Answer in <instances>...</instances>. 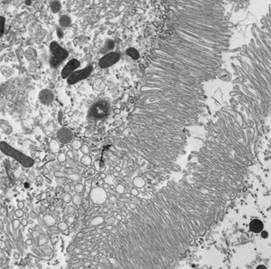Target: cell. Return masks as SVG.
<instances>
[{"label":"cell","instance_id":"cell-1","mask_svg":"<svg viewBox=\"0 0 271 269\" xmlns=\"http://www.w3.org/2000/svg\"><path fill=\"white\" fill-rule=\"evenodd\" d=\"M0 148H1V151L3 152L4 153L11 157L15 159L18 161L20 164L23 165V166H25L26 167H31L32 165H33L35 163L34 160H33L29 157L24 155L21 152L13 149L12 147H11L10 145H8L7 143H6L5 142H1V144H0Z\"/></svg>","mask_w":271,"mask_h":269},{"label":"cell","instance_id":"cell-2","mask_svg":"<svg viewBox=\"0 0 271 269\" xmlns=\"http://www.w3.org/2000/svg\"><path fill=\"white\" fill-rule=\"evenodd\" d=\"M50 50L52 52L50 65L54 68L58 67L62 62L67 58L69 55L67 50L62 48L56 41H53L50 43Z\"/></svg>","mask_w":271,"mask_h":269},{"label":"cell","instance_id":"cell-3","mask_svg":"<svg viewBox=\"0 0 271 269\" xmlns=\"http://www.w3.org/2000/svg\"><path fill=\"white\" fill-rule=\"evenodd\" d=\"M93 69L92 66H88V67L84 68L82 70H79L77 71H74L70 75L68 78L67 83L69 85H73L81 80H83L85 78H87L88 76L91 74Z\"/></svg>","mask_w":271,"mask_h":269},{"label":"cell","instance_id":"cell-4","mask_svg":"<svg viewBox=\"0 0 271 269\" xmlns=\"http://www.w3.org/2000/svg\"><path fill=\"white\" fill-rule=\"evenodd\" d=\"M121 55L118 52H110L108 53L99 61V65L101 68L105 69V68L109 67L114 64H115L120 59Z\"/></svg>","mask_w":271,"mask_h":269},{"label":"cell","instance_id":"cell-5","mask_svg":"<svg viewBox=\"0 0 271 269\" xmlns=\"http://www.w3.org/2000/svg\"><path fill=\"white\" fill-rule=\"evenodd\" d=\"M109 113V105L104 101H100L94 106L92 114L96 118H102Z\"/></svg>","mask_w":271,"mask_h":269},{"label":"cell","instance_id":"cell-6","mask_svg":"<svg viewBox=\"0 0 271 269\" xmlns=\"http://www.w3.org/2000/svg\"><path fill=\"white\" fill-rule=\"evenodd\" d=\"M90 198L93 203L97 204H103L107 199V193L103 189L97 187L92 189L90 192Z\"/></svg>","mask_w":271,"mask_h":269},{"label":"cell","instance_id":"cell-7","mask_svg":"<svg viewBox=\"0 0 271 269\" xmlns=\"http://www.w3.org/2000/svg\"><path fill=\"white\" fill-rule=\"evenodd\" d=\"M79 66H80V63L76 59H72V60L69 61V63L67 64V65L62 70L63 78L66 79L69 78L70 75L76 70V69L79 67Z\"/></svg>","mask_w":271,"mask_h":269},{"label":"cell","instance_id":"cell-8","mask_svg":"<svg viewBox=\"0 0 271 269\" xmlns=\"http://www.w3.org/2000/svg\"><path fill=\"white\" fill-rule=\"evenodd\" d=\"M39 100L43 104H50L54 99V95L52 91L49 90H43L39 93Z\"/></svg>","mask_w":271,"mask_h":269},{"label":"cell","instance_id":"cell-9","mask_svg":"<svg viewBox=\"0 0 271 269\" xmlns=\"http://www.w3.org/2000/svg\"><path fill=\"white\" fill-rule=\"evenodd\" d=\"M58 138L60 142L63 143H67L71 140L72 134L69 130L67 128H63L60 130L58 132Z\"/></svg>","mask_w":271,"mask_h":269},{"label":"cell","instance_id":"cell-10","mask_svg":"<svg viewBox=\"0 0 271 269\" xmlns=\"http://www.w3.org/2000/svg\"><path fill=\"white\" fill-rule=\"evenodd\" d=\"M250 228L251 231L255 233H258L262 232L264 228V224L261 220L258 219H254L251 222Z\"/></svg>","mask_w":271,"mask_h":269},{"label":"cell","instance_id":"cell-11","mask_svg":"<svg viewBox=\"0 0 271 269\" xmlns=\"http://www.w3.org/2000/svg\"><path fill=\"white\" fill-rule=\"evenodd\" d=\"M126 53L129 56H130L132 59H134V60H138L140 57L139 53L138 52V51L135 49V48H128V49L127 50Z\"/></svg>","mask_w":271,"mask_h":269},{"label":"cell","instance_id":"cell-12","mask_svg":"<svg viewBox=\"0 0 271 269\" xmlns=\"http://www.w3.org/2000/svg\"><path fill=\"white\" fill-rule=\"evenodd\" d=\"M59 23H60V25L61 26H68L70 25V23H71V21H70V19L69 16H63L60 19Z\"/></svg>","mask_w":271,"mask_h":269},{"label":"cell","instance_id":"cell-13","mask_svg":"<svg viewBox=\"0 0 271 269\" xmlns=\"http://www.w3.org/2000/svg\"><path fill=\"white\" fill-rule=\"evenodd\" d=\"M43 221L46 224H48V226H54L55 224V220L52 216L50 215H46L43 217Z\"/></svg>","mask_w":271,"mask_h":269},{"label":"cell","instance_id":"cell-14","mask_svg":"<svg viewBox=\"0 0 271 269\" xmlns=\"http://www.w3.org/2000/svg\"><path fill=\"white\" fill-rule=\"evenodd\" d=\"M51 9L53 12H58L60 10V4L58 1H54L51 4Z\"/></svg>","mask_w":271,"mask_h":269},{"label":"cell","instance_id":"cell-15","mask_svg":"<svg viewBox=\"0 0 271 269\" xmlns=\"http://www.w3.org/2000/svg\"><path fill=\"white\" fill-rule=\"evenodd\" d=\"M81 200H82V198H81V195H79V193L75 194L73 196V204L75 206H79L81 204Z\"/></svg>","mask_w":271,"mask_h":269},{"label":"cell","instance_id":"cell-16","mask_svg":"<svg viewBox=\"0 0 271 269\" xmlns=\"http://www.w3.org/2000/svg\"><path fill=\"white\" fill-rule=\"evenodd\" d=\"M81 164L85 165H90L92 163V159L87 155H84L81 159Z\"/></svg>","mask_w":271,"mask_h":269},{"label":"cell","instance_id":"cell-17","mask_svg":"<svg viewBox=\"0 0 271 269\" xmlns=\"http://www.w3.org/2000/svg\"><path fill=\"white\" fill-rule=\"evenodd\" d=\"M94 166H95L96 169L98 171L102 172V171H104L105 169V166L104 162H100V161H98V162H96L95 164H94Z\"/></svg>","mask_w":271,"mask_h":269},{"label":"cell","instance_id":"cell-18","mask_svg":"<svg viewBox=\"0 0 271 269\" xmlns=\"http://www.w3.org/2000/svg\"><path fill=\"white\" fill-rule=\"evenodd\" d=\"M35 56H36V54H35V50H33V49H28L25 53L26 58L28 59V60L33 59Z\"/></svg>","mask_w":271,"mask_h":269},{"label":"cell","instance_id":"cell-19","mask_svg":"<svg viewBox=\"0 0 271 269\" xmlns=\"http://www.w3.org/2000/svg\"><path fill=\"white\" fill-rule=\"evenodd\" d=\"M71 199H72V197L69 193L65 192V193H64L63 195V200L64 202L66 203V204H69V203L70 202Z\"/></svg>","mask_w":271,"mask_h":269},{"label":"cell","instance_id":"cell-20","mask_svg":"<svg viewBox=\"0 0 271 269\" xmlns=\"http://www.w3.org/2000/svg\"><path fill=\"white\" fill-rule=\"evenodd\" d=\"M114 46H115V44H114L113 41H111V40L108 41L107 42V43H106L105 47V51L107 52L108 50H111L112 49H113Z\"/></svg>","mask_w":271,"mask_h":269},{"label":"cell","instance_id":"cell-21","mask_svg":"<svg viewBox=\"0 0 271 269\" xmlns=\"http://www.w3.org/2000/svg\"><path fill=\"white\" fill-rule=\"evenodd\" d=\"M58 228L59 230H60L64 232V231L67 230L68 229V225L65 222H61L58 224Z\"/></svg>","mask_w":271,"mask_h":269},{"label":"cell","instance_id":"cell-22","mask_svg":"<svg viewBox=\"0 0 271 269\" xmlns=\"http://www.w3.org/2000/svg\"><path fill=\"white\" fill-rule=\"evenodd\" d=\"M83 189H84V187H83V184H78L75 186V191L77 193H81V192L83 191Z\"/></svg>","mask_w":271,"mask_h":269},{"label":"cell","instance_id":"cell-23","mask_svg":"<svg viewBox=\"0 0 271 269\" xmlns=\"http://www.w3.org/2000/svg\"><path fill=\"white\" fill-rule=\"evenodd\" d=\"M21 222H20L18 219H15V220H13V222H12L13 228H14V230H16V229L19 227L20 224H21Z\"/></svg>","mask_w":271,"mask_h":269},{"label":"cell","instance_id":"cell-24","mask_svg":"<svg viewBox=\"0 0 271 269\" xmlns=\"http://www.w3.org/2000/svg\"><path fill=\"white\" fill-rule=\"evenodd\" d=\"M58 160L60 163H63L66 160V155L65 153H60L58 156Z\"/></svg>","mask_w":271,"mask_h":269},{"label":"cell","instance_id":"cell-25","mask_svg":"<svg viewBox=\"0 0 271 269\" xmlns=\"http://www.w3.org/2000/svg\"><path fill=\"white\" fill-rule=\"evenodd\" d=\"M15 215H16V216L17 218H20L23 216L24 212H23V211L22 210V209H18V210L15 211Z\"/></svg>","mask_w":271,"mask_h":269},{"label":"cell","instance_id":"cell-26","mask_svg":"<svg viewBox=\"0 0 271 269\" xmlns=\"http://www.w3.org/2000/svg\"><path fill=\"white\" fill-rule=\"evenodd\" d=\"M80 149H81V153L85 154V155H87V154L89 153V151H90L89 148H88V147L86 146V145H84V146L81 147Z\"/></svg>","mask_w":271,"mask_h":269},{"label":"cell","instance_id":"cell-27","mask_svg":"<svg viewBox=\"0 0 271 269\" xmlns=\"http://www.w3.org/2000/svg\"><path fill=\"white\" fill-rule=\"evenodd\" d=\"M116 191H117V193H119V194H122L123 193V191H124V187H123L122 185H118V186H117L116 187Z\"/></svg>","mask_w":271,"mask_h":269},{"label":"cell","instance_id":"cell-28","mask_svg":"<svg viewBox=\"0 0 271 269\" xmlns=\"http://www.w3.org/2000/svg\"><path fill=\"white\" fill-rule=\"evenodd\" d=\"M81 143L79 142H77V141H76V142H73V144H72V147L74 149H75V150H78V149H80V148H81Z\"/></svg>","mask_w":271,"mask_h":269},{"label":"cell","instance_id":"cell-29","mask_svg":"<svg viewBox=\"0 0 271 269\" xmlns=\"http://www.w3.org/2000/svg\"><path fill=\"white\" fill-rule=\"evenodd\" d=\"M6 20L4 17H1V35H2L4 30V26H5Z\"/></svg>","mask_w":271,"mask_h":269},{"label":"cell","instance_id":"cell-30","mask_svg":"<svg viewBox=\"0 0 271 269\" xmlns=\"http://www.w3.org/2000/svg\"><path fill=\"white\" fill-rule=\"evenodd\" d=\"M95 173V170H94V169H88V170L86 172V173H85V175L84 176L85 177H87V176H92V175H93V174Z\"/></svg>","mask_w":271,"mask_h":269},{"label":"cell","instance_id":"cell-31","mask_svg":"<svg viewBox=\"0 0 271 269\" xmlns=\"http://www.w3.org/2000/svg\"><path fill=\"white\" fill-rule=\"evenodd\" d=\"M67 211V213H73L74 212V208L73 206H68L67 207V210H66Z\"/></svg>","mask_w":271,"mask_h":269},{"label":"cell","instance_id":"cell-32","mask_svg":"<svg viewBox=\"0 0 271 269\" xmlns=\"http://www.w3.org/2000/svg\"><path fill=\"white\" fill-rule=\"evenodd\" d=\"M109 199L110 200V201L112 202V203H115L117 201V198L115 196H114L113 195H110L109 196Z\"/></svg>","mask_w":271,"mask_h":269},{"label":"cell","instance_id":"cell-33","mask_svg":"<svg viewBox=\"0 0 271 269\" xmlns=\"http://www.w3.org/2000/svg\"><path fill=\"white\" fill-rule=\"evenodd\" d=\"M261 235H262V237L264 238V239H266V238H267V237H268V234L267 231H262Z\"/></svg>","mask_w":271,"mask_h":269},{"label":"cell","instance_id":"cell-34","mask_svg":"<svg viewBox=\"0 0 271 269\" xmlns=\"http://www.w3.org/2000/svg\"><path fill=\"white\" fill-rule=\"evenodd\" d=\"M64 191H65V192H67V193H69L70 191V185L69 184H66L65 186V187H64Z\"/></svg>","mask_w":271,"mask_h":269},{"label":"cell","instance_id":"cell-35","mask_svg":"<svg viewBox=\"0 0 271 269\" xmlns=\"http://www.w3.org/2000/svg\"><path fill=\"white\" fill-rule=\"evenodd\" d=\"M18 207L19 209H24V208H25V204H24L23 202L19 201L18 203Z\"/></svg>","mask_w":271,"mask_h":269},{"label":"cell","instance_id":"cell-36","mask_svg":"<svg viewBox=\"0 0 271 269\" xmlns=\"http://www.w3.org/2000/svg\"><path fill=\"white\" fill-rule=\"evenodd\" d=\"M67 155L68 157H69V158H71V159H74L75 157V155H74V153H73L72 151H69L67 153Z\"/></svg>","mask_w":271,"mask_h":269},{"label":"cell","instance_id":"cell-37","mask_svg":"<svg viewBox=\"0 0 271 269\" xmlns=\"http://www.w3.org/2000/svg\"><path fill=\"white\" fill-rule=\"evenodd\" d=\"M21 222L24 226H26L28 224V221H27V220H26V219H22Z\"/></svg>","mask_w":271,"mask_h":269},{"label":"cell","instance_id":"cell-38","mask_svg":"<svg viewBox=\"0 0 271 269\" xmlns=\"http://www.w3.org/2000/svg\"><path fill=\"white\" fill-rule=\"evenodd\" d=\"M30 216L32 218H33V219H36V218H37V214L34 212V211H31V213H30Z\"/></svg>","mask_w":271,"mask_h":269},{"label":"cell","instance_id":"cell-39","mask_svg":"<svg viewBox=\"0 0 271 269\" xmlns=\"http://www.w3.org/2000/svg\"><path fill=\"white\" fill-rule=\"evenodd\" d=\"M103 182H104V180H103V179H102V178H101V179L100 180H98V182H97V185H98V186H100L101 185H102L103 184Z\"/></svg>","mask_w":271,"mask_h":269},{"label":"cell","instance_id":"cell-40","mask_svg":"<svg viewBox=\"0 0 271 269\" xmlns=\"http://www.w3.org/2000/svg\"><path fill=\"white\" fill-rule=\"evenodd\" d=\"M0 243H1V246H0V248H1V249L4 250V249L6 248V244L3 241H0Z\"/></svg>","mask_w":271,"mask_h":269},{"label":"cell","instance_id":"cell-41","mask_svg":"<svg viewBox=\"0 0 271 269\" xmlns=\"http://www.w3.org/2000/svg\"><path fill=\"white\" fill-rule=\"evenodd\" d=\"M115 169L116 172H120L122 171V167H121L120 166H118V165H117V166L115 167Z\"/></svg>","mask_w":271,"mask_h":269},{"label":"cell","instance_id":"cell-42","mask_svg":"<svg viewBox=\"0 0 271 269\" xmlns=\"http://www.w3.org/2000/svg\"><path fill=\"white\" fill-rule=\"evenodd\" d=\"M36 180H37V182L39 183H41L43 181V180L42 179V178H41V176H38V177H37Z\"/></svg>","mask_w":271,"mask_h":269},{"label":"cell","instance_id":"cell-43","mask_svg":"<svg viewBox=\"0 0 271 269\" xmlns=\"http://www.w3.org/2000/svg\"><path fill=\"white\" fill-rule=\"evenodd\" d=\"M74 221V218L73 217H69V218H68L67 219V222H70V223H71V222H73Z\"/></svg>","mask_w":271,"mask_h":269},{"label":"cell","instance_id":"cell-44","mask_svg":"<svg viewBox=\"0 0 271 269\" xmlns=\"http://www.w3.org/2000/svg\"><path fill=\"white\" fill-rule=\"evenodd\" d=\"M26 244L27 245V246H31V245L32 244V241H31V239H27L26 241Z\"/></svg>","mask_w":271,"mask_h":269},{"label":"cell","instance_id":"cell-45","mask_svg":"<svg viewBox=\"0 0 271 269\" xmlns=\"http://www.w3.org/2000/svg\"><path fill=\"white\" fill-rule=\"evenodd\" d=\"M107 222H108V223H109V222H111L110 223H113V222H115V220L113 219V218H109V219L107 220Z\"/></svg>","mask_w":271,"mask_h":269},{"label":"cell","instance_id":"cell-46","mask_svg":"<svg viewBox=\"0 0 271 269\" xmlns=\"http://www.w3.org/2000/svg\"><path fill=\"white\" fill-rule=\"evenodd\" d=\"M257 269H260V268H262V269H266V266H264V265H260V266H257Z\"/></svg>","mask_w":271,"mask_h":269},{"label":"cell","instance_id":"cell-47","mask_svg":"<svg viewBox=\"0 0 271 269\" xmlns=\"http://www.w3.org/2000/svg\"><path fill=\"white\" fill-rule=\"evenodd\" d=\"M106 176H107V175H106L105 174H103V173H102V174H101L100 175V177L101 178H102V179H104V178H106Z\"/></svg>","mask_w":271,"mask_h":269},{"label":"cell","instance_id":"cell-48","mask_svg":"<svg viewBox=\"0 0 271 269\" xmlns=\"http://www.w3.org/2000/svg\"><path fill=\"white\" fill-rule=\"evenodd\" d=\"M14 257L15 259H18L19 258V254H18V253H15L14 255Z\"/></svg>","mask_w":271,"mask_h":269},{"label":"cell","instance_id":"cell-49","mask_svg":"<svg viewBox=\"0 0 271 269\" xmlns=\"http://www.w3.org/2000/svg\"><path fill=\"white\" fill-rule=\"evenodd\" d=\"M116 218H117V219L118 220H122V216H121V215H119V214L116 216Z\"/></svg>","mask_w":271,"mask_h":269},{"label":"cell","instance_id":"cell-50","mask_svg":"<svg viewBox=\"0 0 271 269\" xmlns=\"http://www.w3.org/2000/svg\"><path fill=\"white\" fill-rule=\"evenodd\" d=\"M109 184H103V189H107V188H109Z\"/></svg>","mask_w":271,"mask_h":269},{"label":"cell","instance_id":"cell-51","mask_svg":"<svg viewBox=\"0 0 271 269\" xmlns=\"http://www.w3.org/2000/svg\"><path fill=\"white\" fill-rule=\"evenodd\" d=\"M107 229H108V230H112V229H113V226H112L111 225L108 226L107 227Z\"/></svg>","mask_w":271,"mask_h":269},{"label":"cell","instance_id":"cell-52","mask_svg":"<svg viewBox=\"0 0 271 269\" xmlns=\"http://www.w3.org/2000/svg\"><path fill=\"white\" fill-rule=\"evenodd\" d=\"M34 161H35V163H39V162H40V161H41V160L39 159H37H37H35Z\"/></svg>","mask_w":271,"mask_h":269},{"label":"cell","instance_id":"cell-53","mask_svg":"<svg viewBox=\"0 0 271 269\" xmlns=\"http://www.w3.org/2000/svg\"><path fill=\"white\" fill-rule=\"evenodd\" d=\"M25 188H28V187H29V184H28V183H25Z\"/></svg>","mask_w":271,"mask_h":269},{"label":"cell","instance_id":"cell-54","mask_svg":"<svg viewBox=\"0 0 271 269\" xmlns=\"http://www.w3.org/2000/svg\"><path fill=\"white\" fill-rule=\"evenodd\" d=\"M113 176H115V177H117V176H119V174L117 173V172H114Z\"/></svg>","mask_w":271,"mask_h":269},{"label":"cell","instance_id":"cell-55","mask_svg":"<svg viewBox=\"0 0 271 269\" xmlns=\"http://www.w3.org/2000/svg\"><path fill=\"white\" fill-rule=\"evenodd\" d=\"M109 169H110V171H113L114 169H115V167H113V166H111V167H110Z\"/></svg>","mask_w":271,"mask_h":269},{"label":"cell","instance_id":"cell-56","mask_svg":"<svg viewBox=\"0 0 271 269\" xmlns=\"http://www.w3.org/2000/svg\"><path fill=\"white\" fill-rule=\"evenodd\" d=\"M48 172H49V170H48L47 168H46L45 169H44V173H45V174H48Z\"/></svg>","mask_w":271,"mask_h":269},{"label":"cell","instance_id":"cell-57","mask_svg":"<svg viewBox=\"0 0 271 269\" xmlns=\"http://www.w3.org/2000/svg\"><path fill=\"white\" fill-rule=\"evenodd\" d=\"M124 196H125V197H129V195L128 193H126V194H125Z\"/></svg>","mask_w":271,"mask_h":269},{"label":"cell","instance_id":"cell-58","mask_svg":"<svg viewBox=\"0 0 271 269\" xmlns=\"http://www.w3.org/2000/svg\"><path fill=\"white\" fill-rule=\"evenodd\" d=\"M28 232H29L30 233H33V230L32 229H28Z\"/></svg>","mask_w":271,"mask_h":269},{"label":"cell","instance_id":"cell-59","mask_svg":"<svg viewBox=\"0 0 271 269\" xmlns=\"http://www.w3.org/2000/svg\"><path fill=\"white\" fill-rule=\"evenodd\" d=\"M101 235H102V236H104V237H105V236H107V234H106L105 233H102V234H101Z\"/></svg>","mask_w":271,"mask_h":269},{"label":"cell","instance_id":"cell-60","mask_svg":"<svg viewBox=\"0 0 271 269\" xmlns=\"http://www.w3.org/2000/svg\"><path fill=\"white\" fill-rule=\"evenodd\" d=\"M110 188H111V189H114V186H113V185H111V186H110Z\"/></svg>","mask_w":271,"mask_h":269},{"label":"cell","instance_id":"cell-61","mask_svg":"<svg viewBox=\"0 0 271 269\" xmlns=\"http://www.w3.org/2000/svg\"><path fill=\"white\" fill-rule=\"evenodd\" d=\"M122 213H123V215H125H125H126V213H124V212H123H123H122Z\"/></svg>","mask_w":271,"mask_h":269}]
</instances>
